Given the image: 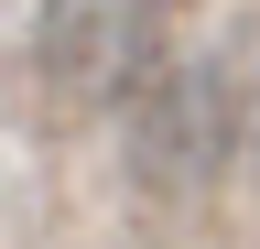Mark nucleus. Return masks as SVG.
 Wrapping results in <instances>:
<instances>
[{"instance_id":"1","label":"nucleus","mask_w":260,"mask_h":249,"mask_svg":"<svg viewBox=\"0 0 260 249\" xmlns=\"http://www.w3.org/2000/svg\"><path fill=\"white\" fill-rule=\"evenodd\" d=\"M32 65H44L54 98H76V109L141 98V87L162 76V11L152 0H44Z\"/></svg>"}]
</instances>
